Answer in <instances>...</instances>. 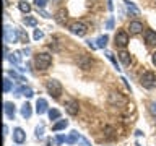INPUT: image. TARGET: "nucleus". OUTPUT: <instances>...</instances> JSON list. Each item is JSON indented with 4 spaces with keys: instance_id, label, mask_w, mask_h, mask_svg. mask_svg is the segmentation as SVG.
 Segmentation results:
<instances>
[{
    "instance_id": "obj_20",
    "label": "nucleus",
    "mask_w": 156,
    "mask_h": 146,
    "mask_svg": "<svg viewBox=\"0 0 156 146\" xmlns=\"http://www.w3.org/2000/svg\"><path fill=\"white\" fill-rule=\"evenodd\" d=\"M119 57H120V60H122L124 65H130V63H132V58H130V54L129 52H120Z\"/></svg>"
},
{
    "instance_id": "obj_29",
    "label": "nucleus",
    "mask_w": 156,
    "mask_h": 146,
    "mask_svg": "<svg viewBox=\"0 0 156 146\" xmlns=\"http://www.w3.org/2000/svg\"><path fill=\"white\" fill-rule=\"evenodd\" d=\"M42 135H44V125H37L36 127V136H37V138H41Z\"/></svg>"
},
{
    "instance_id": "obj_39",
    "label": "nucleus",
    "mask_w": 156,
    "mask_h": 146,
    "mask_svg": "<svg viewBox=\"0 0 156 146\" xmlns=\"http://www.w3.org/2000/svg\"><path fill=\"white\" fill-rule=\"evenodd\" d=\"M154 3H156V0H154Z\"/></svg>"
},
{
    "instance_id": "obj_13",
    "label": "nucleus",
    "mask_w": 156,
    "mask_h": 146,
    "mask_svg": "<svg viewBox=\"0 0 156 146\" xmlns=\"http://www.w3.org/2000/svg\"><path fill=\"white\" fill-rule=\"evenodd\" d=\"M109 102L111 104H119V106H124L125 104V99L122 97L119 92H112L111 97H109Z\"/></svg>"
},
{
    "instance_id": "obj_17",
    "label": "nucleus",
    "mask_w": 156,
    "mask_h": 146,
    "mask_svg": "<svg viewBox=\"0 0 156 146\" xmlns=\"http://www.w3.org/2000/svg\"><path fill=\"white\" fill-rule=\"evenodd\" d=\"M33 114V110H31V104H28V102H24V104L21 106V115H23V119H29Z\"/></svg>"
},
{
    "instance_id": "obj_35",
    "label": "nucleus",
    "mask_w": 156,
    "mask_h": 146,
    "mask_svg": "<svg viewBox=\"0 0 156 146\" xmlns=\"http://www.w3.org/2000/svg\"><path fill=\"white\" fill-rule=\"evenodd\" d=\"M39 13H41V15H42L44 18H51V15H49L47 12H44V10H39Z\"/></svg>"
},
{
    "instance_id": "obj_12",
    "label": "nucleus",
    "mask_w": 156,
    "mask_h": 146,
    "mask_svg": "<svg viewBox=\"0 0 156 146\" xmlns=\"http://www.w3.org/2000/svg\"><path fill=\"white\" fill-rule=\"evenodd\" d=\"M129 29H130V34H138V33L143 31V24L140 21H132L129 24Z\"/></svg>"
},
{
    "instance_id": "obj_37",
    "label": "nucleus",
    "mask_w": 156,
    "mask_h": 146,
    "mask_svg": "<svg viewBox=\"0 0 156 146\" xmlns=\"http://www.w3.org/2000/svg\"><path fill=\"white\" fill-rule=\"evenodd\" d=\"M7 133H8V127L3 125V135H7Z\"/></svg>"
},
{
    "instance_id": "obj_24",
    "label": "nucleus",
    "mask_w": 156,
    "mask_h": 146,
    "mask_svg": "<svg viewBox=\"0 0 156 146\" xmlns=\"http://www.w3.org/2000/svg\"><path fill=\"white\" fill-rule=\"evenodd\" d=\"M47 114H49V119H51V120H57L58 117H60V112H58L57 109H51Z\"/></svg>"
},
{
    "instance_id": "obj_22",
    "label": "nucleus",
    "mask_w": 156,
    "mask_h": 146,
    "mask_svg": "<svg viewBox=\"0 0 156 146\" xmlns=\"http://www.w3.org/2000/svg\"><path fill=\"white\" fill-rule=\"evenodd\" d=\"M18 7H20V10H21L23 13H29L31 12V5H29L26 0H23V2H20L18 3Z\"/></svg>"
},
{
    "instance_id": "obj_26",
    "label": "nucleus",
    "mask_w": 156,
    "mask_h": 146,
    "mask_svg": "<svg viewBox=\"0 0 156 146\" xmlns=\"http://www.w3.org/2000/svg\"><path fill=\"white\" fill-rule=\"evenodd\" d=\"M23 23L26 24V26H36V18H33V16H28V18H24L23 19Z\"/></svg>"
},
{
    "instance_id": "obj_25",
    "label": "nucleus",
    "mask_w": 156,
    "mask_h": 146,
    "mask_svg": "<svg viewBox=\"0 0 156 146\" xmlns=\"http://www.w3.org/2000/svg\"><path fill=\"white\" fill-rule=\"evenodd\" d=\"M12 88H13L12 81H10L8 78H3V92H8V91H12Z\"/></svg>"
},
{
    "instance_id": "obj_32",
    "label": "nucleus",
    "mask_w": 156,
    "mask_h": 146,
    "mask_svg": "<svg viewBox=\"0 0 156 146\" xmlns=\"http://www.w3.org/2000/svg\"><path fill=\"white\" fill-rule=\"evenodd\" d=\"M150 112L156 117V101H153V102L150 104Z\"/></svg>"
},
{
    "instance_id": "obj_14",
    "label": "nucleus",
    "mask_w": 156,
    "mask_h": 146,
    "mask_svg": "<svg viewBox=\"0 0 156 146\" xmlns=\"http://www.w3.org/2000/svg\"><path fill=\"white\" fill-rule=\"evenodd\" d=\"M8 57V60L13 63V65H16L18 68H20V62H21V52L20 50H16V52H13V54H10V55H7Z\"/></svg>"
},
{
    "instance_id": "obj_2",
    "label": "nucleus",
    "mask_w": 156,
    "mask_h": 146,
    "mask_svg": "<svg viewBox=\"0 0 156 146\" xmlns=\"http://www.w3.org/2000/svg\"><path fill=\"white\" fill-rule=\"evenodd\" d=\"M140 85L146 89H153L156 86V73L153 71H145L140 78Z\"/></svg>"
},
{
    "instance_id": "obj_11",
    "label": "nucleus",
    "mask_w": 156,
    "mask_h": 146,
    "mask_svg": "<svg viewBox=\"0 0 156 146\" xmlns=\"http://www.w3.org/2000/svg\"><path fill=\"white\" fill-rule=\"evenodd\" d=\"M145 42L148 44V46H154L156 44V33L148 29V31H145Z\"/></svg>"
},
{
    "instance_id": "obj_6",
    "label": "nucleus",
    "mask_w": 156,
    "mask_h": 146,
    "mask_svg": "<svg viewBox=\"0 0 156 146\" xmlns=\"http://www.w3.org/2000/svg\"><path fill=\"white\" fill-rule=\"evenodd\" d=\"M114 41H115V46H117V47H122V49H124L127 44H129V36H127L125 31H119V33L115 34Z\"/></svg>"
},
{
    "instance_id": "obj_23",
    "label": "nucleus",
    "mask_w": 156,
    "mask_h": 146,
    "mask_svg": "<svg viewBox=\"0 0 156 146\" xmlns=\"http://www.w3.org/2000/svg\"><path fill=\"white\" fill-rule=\"evenodd\" d=\"M67 125H68V122H67V120H58V122H57V123H55V125H54V127H52V130H54V131H58V130H63V128H65V127H67Z\"/></svg>"
},
{
    "instance_id": "obj_3",
    "label": "nucleus",
    "mask_w": 156,
    "mask_h": 146,
    "mask_svg": "<svg viewBox=\"0 0 156 146\" xmlns=\"http://www.w3.org/2000/svg\"><path fill=\"white\" fill-rule=\"evenodd\" d=\"M47 91H49V94H51L54 99H58L62 94V85H60V81H57V80H49L47 81Z\"/></svg>"
},
{
    "instance_id": "obj_4",
    "label": "nucleus",
    "mask_w": 156,
    "mask_h": 146,
    "mask_svg": "<svg viewBox=\"0 0 156 146\" xmlns=\"http://www.w3.org/2000/svg\"><path fill=\"white\" fill-rule=\"evenodd\" d=\"M3 39H5V44H8V42H16V41H18V29L8 26V24H5Z\"/></svg>"
},
{
    "instance_id": "obj_15",
    "label": "nucleus",
    "mask_w": 156,
    "mask_h": 146,
    "mask_svg": "<svg viewBox=\"0 0 156 146\" xmlns=\"http://www.w3.org/2000/svg\"><path fill=\"white\" fill-rule=\"evenodd\" d=\"M124 3H125V7H127V12H129V13L135 15V16H136V15H140V10L135 7V3H133V2H130V0H125Z\"/></svg>"
},
{
    "instance_id": "obj_9",
    "label": "nucleus",
    "mask_w": 156,
    "mask_h": 146,
    "mask_svg": "<svg viewBox=\"0 0 156 146\" xmlns=\"http://www.w3.org/2000/svg\"><path fill=\"white\" fill-rule=\"evenodd\" d=\"M36 112L39 115H42V114H46L47 110V101L46 99H37L36 101Z\"/></svg>"
},
{
    "instance_id": "obj_21",
    "label": "nucleus",
    "mask_w": 156,
    "mask_h": 146,
    "mask_svg": "<svg viewBox=\"0 0 156 146\" xmlns=\"http://www.w3.org/2000/svg\"><path fill=\"white\" fill-rule=\"evenodd\" d=\"M107 41H109V37H107L106 36V34H104V36H99V37H98V44H96V46L98 47H101V49H104L106 46H107Z\"/></svg>"
},
{
    "instance_id": "obj_8",
    "label": "nucleus",
    "mask_w": 156,
    "mask_h": 146,
    "mask_svg": "<svg viewBox=\"0 0 156 146\" xmlns=\"http://www.w3.org/2000/svg\"><path fill=\"white\" fill-rule=\"evenodd\" d=\"M13 140L16 141L18 144H21L23 141L26 140V135H24L23 128H20V127H18V128H15V130H13Z\"/></svg>"
},
{
    "instance_id": "obj_36",
    "label": "nucleus",
    "mask_w": 156,
    "mask_h": 146,
    "mask_svg": "<svg viewBox=\"0 0 156 146\" xmlns=\"http://www.w3.org/2000/svg\"><path fill=\"white\" fill-rule=\"evenodd\" d=\"M81 144L83 146H91L90 143H88V140H85V138H81Z\"/></svg>"
},
{
    "instance_id": "obj_31",
    "label": "nucleus",
    "mask_w": 156,
    "mask_h": 146,
    "mask_svg": "<svg viewBox=\"0 0 156 146\" xmlns=\"http://www.w3.org/2000/svg\"><path fill=\"white\" fill-rule=\"evenodd\" d=\"M42 37H44V33L39 31V29H36V31H34V39H36V41H39V39H42Z\"/></svg>"
},
{
    "instance_id": "obj_28",
    "label": "nucleus",
    "mask_w": 156,
    "mask_h": 146,
    "mask_svg": "<svg viewBox=\"0 0 156 146\" xmlns=\"http://www.w3.org/2000/svg\"><path fill=\"white\" fill-rule=\"evenodd\" d=\"M8 75H10V76H12V78H15V80H18V81H26V80H24V78H23V76H20V75H18V73H15L13 70H12V71H8Z\"/></svg>"
},
{
    "instance_id": "obj_33",
    "label": "nucleus",
    "mask_w": 156,
    "mask_h": 146,
    "mask_svg": "<svg viewBox=\"0 0 156 146\" xmlns=\"http://www.w3.org/2000/svg\"><path fill=\"white\" fill-rule=\"evenodd\" d=\"M63 141H67V138H65V136H62V135H58L57 138H55V143H57V144H62Z\"/></svg>"
},
{
    "instance_id": "obj_27",
    "label": "nucleus",
    "mask_w": 156,
    "mask_h": 146,
    "mask_svg": "<svg viewBox=\"0 0 156 146\" xmlns=\"http://www.w3.org/2000/svg\"><path fill=\"white\" fill-rule=\"evenodd\" d=\"M106 55H107V58H109L112 63H114V67L117 68V70H120V68H119V63H117V58L114 57V54H112V52H106Z\"/></svg>"
},
{
    "instance_id": "obj_1",
    "label": "nucleus",
    "mask_w": 156,
    "mask_h": 146,
    "mask_svg": "<svg viewBox=\"0 0 156 146\" xmlns=\"http://www.w3.org/2000/svg\"><path fill=\"white\" fill-rule=\"evenodd\" d=\"M34 63H36V67L39 68V70H47V68L51 67V63H52V57L46 52L37 54L36 58H34Z\"/></svg>"
},
{
    "instance_id": "obj_5",
    "label": "nucleus",
    "mask_w": 156,
    "mask_h": 146,
    "mask_svg": "<svg viewBox=\"0 0 156 146\" xmlns=\"http://www.w3.org/2000/svg\"><path fill=\"white\" fill-rule=\"evenodd\" d=\"M68 29L73 33V34H76V36H85L86 31H88V28H86V24H83L80 21H75V23H72L70 26H68Z\"/></svg>"
},
{
    "instance_id": "obj_38",
    "label": "nucleus",
    "mask_w": 156,
    "mask_h": 146,
    "mask_svg": "<svg viewBox=\"0 0 156 146\" xmlns=\"http://www.w3.org/2000/svg\"><path fill=\"white\" fill-rule=\"evenodd\" d=\"M153 63H154V65H156V52L153 54Z\"/></svg>"
},
{
    "instance_id": "obj_18",
    "label": "nucleus",
    "mask_w": 156,
    "mask_h": 146,
    "mask_svg": "<svg viewBox=\"0 0 156 146\" xmlns=\"http://www.w3.org/2000/svg\"><path fill=\"white\" fill-rule=\"evenodd\" d=\"M55 19H57V23L65 24L67 23V12L65 10H58V12L55 13Z\"/></svg>"
},
{
    "instance_id": "obj_7",
    "label": "nucleus",
    "mask_w": 156,
    "mask_h": 146,
    "mask_svg": "<svg viewBox=\"0 0 156 146\" xmlns=\"http://www.w3.org/2000/svg\"><path fill=\"white\" fill-rule=\"evenodd\" d=\"M3 106H5L3 109H5V114H7V117H8L10 120H15V115H16V109H15V104H13V102H5Z\"/></svg>"
},
{
    "instance_id": "obj_16",
    "label": "nucleus",
    "mask_w": 156,
    "mask_h": 146,
    "mask_svg": "<svg viewBox=\"0 0 156 146\" xmlns=\"http://www.w3.org/2000/svg\"><path fill=\"white\" fill-rule=\"evenodd\" d=\"M15 92H16V96H26V97H33L34 96L31 88H18Z\"/></svg>"
},
{
    "instance_id": "obj_34",
    "label": "nucleus",
    "mask_w": 156,
    "mask_h": 146,
    "mask_svg": "<svg viewBox=\"0 0 156 146\" xmlns=\"http://www.w3.org/2000/svg\"><path fill=\"white\" fill-rule=\"evenodd\" d=\"M112 26H114V18H109V19H107V23H106V28L112 29Z\"/></svg>"
},
{
    "instance_id": "obj_30",
    "label": "nucleus",
    "mask_w": 156,
    "mask_h": 146,
    "mask_svg": "<svg viewBox=\"0 0 156 146\" xmlns=\"http://www.w3.org/2000/svg\"><path fill=\"white\" fill-rule=\"evenodd\" d=\"M46 2H47V0H34V3H36V7L39 10H42L44 7H46Z\"/></svg>"
},
{
    "instance_id": "obj_19",
    "label": "nucleus",
    "mask_w": 156,
    "mask_h": 146,
    "mask_svg": "<svg viewBox=\"0 0 156 146\" xmlns=\"http://www.w3.org/2000/svg\"><path fill=\"white\" fill-rule=\"evenodd\" d=\"M78 140H81V138H80V135H78V131H76V130L70 131V136H67V143H70V144L76 143Z\"/></svg>"
},
{
    "instance_id": "obj_10",
    "label": "nucleus",
    "mask_w": 156,
    "mask_h": 146,
    "mask_svg": "<svg viewBox=\"0 0 156 146\" xmlns=\"http://www.w3.org/2000/svg\"><path fill=\"white\" fill-rule=\"evenodd\" d=\"M65 110L70 115H76L78 114V102L76 101H68L65 104Z\"/></svg>"
}]
</instances>
